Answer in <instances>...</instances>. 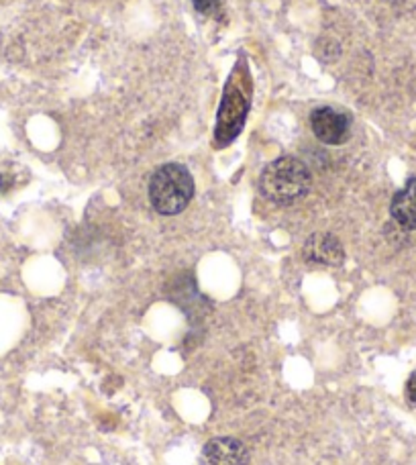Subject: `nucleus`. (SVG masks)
I'll list each match as a JSON object with an SVG mask.
<instances>
[{"instance_id": "1", "label": "nucleus", "mask_w": 416, "mask_h": 465, "mask_svg": "<svg viewBox=\"0 0 416 465\" xmlns=\"http://www.w3.org/2000/svg\"><path fill=\"white\" fill-rule=\"evenodd\" d=\"M249 106H252V76H249L245 60H239L223 90L214 129L216 145L227 147L239 137V133L243 131Z\"/></svg>"}, {"instance_id": "2", "label": "nucleus", "mask_w": 416, "mask_h": 465, "mask_svg": "<svg viewBox=\"0 0 416 465\" xmlns=\"http://www.w3.org/2000/svg\"><path fill=\"white\" fill-rule=\"evenodd\" d=\"M260 190L270 203L292 204L309 194L311 172L296 157H278L262 172Z\"/></svg>"}, {"instance_id": "3", "label": "nucleus", "mask_w": 416, "mask_h": 465, "mask_svg": "<svg viewBox=\"0 0 416 465\" xmlns=\"http://www.w3.org/2000/svg\"><path fill=\"white\" fill-rule=\"evenodd\" d=\"M194 196V180L186 165L165 163L149 180V203L163 217H173L186 209Z\"/></svg>"}, {"instance_id": "4", "label": "nucleus", "mask_w": 416, "mask_h": 465, "mask_svg": "<svg viewBox=\"0 0 416 465\" xmlns=\"http://www.w3.org/2000/svg\"><path fill=\"white\" fill-rule=\"evenodd\" d=\"M311 127L316 139L322 143L341 145L352 135V116L345 111L332 109V106H321L311 114Z\"/></svg>"}, {"instance_id": "5", "label": "nucleus", "mask_w": 416, "mask_h": 465, "mask_svg": "<svg viewBox=\"0 0 416 465\" xmlns=\"http://www.w3.org/2000/svg\"><path fill=\"white\" fill-rule=\"evenodd\" d=\"M203 458L206 465H247L249 451L235 437H214L204 445Z\"/></svg>"}, {"instance_id": "6", "label": "nucleus", "mask_w": 416, "mask_h": 465, "mask_svg": "<svg viewBox=\"0 0 416 465\" xmlns=\"http://www.w3.org/2000/svg\"><path fill=\"white\" fill-rule=\"evenodd\" d=\"M304 260L319 265H341L345 262V249L331 232H314L304 243Z\"/></svg>"}, {"instance_id": "7", "label": "nucleus", "mask_w": 416, "mask_h": 465, "mask_svg": "<svg viewBox=\"0 0 416 465\" xmlns=\"http://www.w3.org/2000/svg\"><path fill=\"white\" fill-rule=\"evenodd\" d=\"M390 213L402 229L416 231V178L406 182V186L394 194Z\"/></svg>"}, {"instance_id": "8", "label": "nucleus", "mask_w": 416, "mask_h": 465, "mask_svg": "<svg viewBox=\"0 0 416 465\" xmlns=\"http://www.w3.org/2000/svg\"><path fill=\"white\" fill-rule=\"evenodd\" d=\"M21 178V172L13 163H0V194L11 193L16 188Z\"/></svg>"}, {"instance_id": "9", "label": "nucleus", "mask_w": 416, "mask_h": 465, "mask_svg": "<svg viewBox=\"0 0 416 465\" xmlns=\"http://www.w3.org/2000/svg\"><path fill=\"white\" fill-rule=\"evenodd\" d=\"M193 5L198 13H213L221 5V0H193Z\"/></svg>"}, {"instance_id": "10", "label": "nucleus", "mask_w": 416, "mask_h": 465, "mask_svg": "<svg viewBox=\"0 0 416 465\" xmlns=\"http://www.w3.org/2000/svg\"><path fill=\"white\" fill-rule=\"evenodd\" d=\"M406 394H409V401L416 404V371L409 378V384H406Z\"/></svg>"}, {"instance_id": "11", "label": "nucleus", "mask_w": 416, "mask_h": 465, "mask_svg": "<svg viewBox=\"0 0 416 465\" xmlns=\"http://www.w3.org/2000/svg\"><path fill=\"white\" fill-rule=\"evenodd\" d=\"M390 3H402V0H390Z\"/></svg>"}]
</instances>
